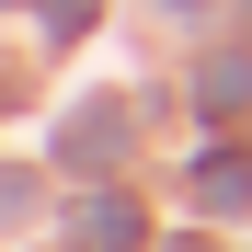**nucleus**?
Returning <instances> with one entry per match:
<instances>
[{
  "label": "nucleus",
  "instance_id": "obj_1",
  "mask_svg": "<svg viewBox=\"0 0 252 252\" xmlns=\"http://www.w3.org/2000/svg\"><path fill=\"white\" fill-rule=\"evenodd\" d=\"M69 241H80V252H138V206H126V195H92V206L69 218Z\"/></svg>",
  "mask_w": 252,
  "mask_h": 252
},
{
  "label": "nucleus",
  "instance_id": "obj_2",
  "mask_svg": "<svg viewBox=\"0 0 252 252\" xmlns=\"http://www.w3.org/2000/svg\"><path fill=\"white\" fill-rule=\"evenodd\" d=\"M58 149H69V160H115V149H126V115H115V103H80Z\"/></svg>",
  "mask_w": 252,
  "mask_h": 252
},
{
  "label": "nucleus",
  "instance_id": "obj_3",
  "mask_svg": "<svg viewBox=\"0 0 252 252\" xmlns=\"http://www.w3.org/2000/svg\"><path fill=\"white\" fill-rule=\"evenodd\" d=\"M195 195H206V206H252V172H241V160H206Z\"/></svg>",
  "mask_w": 252,
  "mask_h": 252
},
{
  "label": "nucleus",
  "instance_id": "obj_4",
  "mask_svg": "<svg viewBox=\"0 0 252 252\" xmlns=\"http://www.w3.org/2000/svg\"><path fill=\"white\" fill-rule=\"evenodd\" d=\"M80 12H92V0H46V23H58V34H69V23H80Z\"/></svg>",
  "mask_w": 252,
  "mask_h": 252
}]
</instances>
